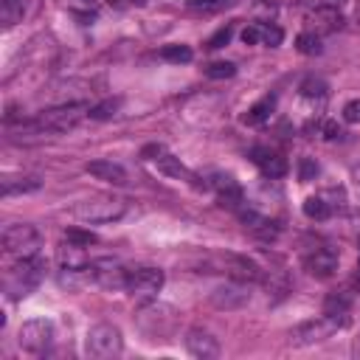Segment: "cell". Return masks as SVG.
Listing matches in <instances>:
<instances>
[{
    "mask_svg": "<svg viewBox=\"0 0 360 360\" xmlns=\"http://www.w3.org/2000/svg\"><path fill=\"white\" fill-rule=\"evenodd\" d=\"M87 112H90V104H84V101H65V104H56V107L42 110L31 121H22L20 124V132H25V135H59V132H70V129L79 127L82 118H87Z\"/></svg>",
    "mask_w": 360,
    "mask_h": 360,
    "instance_id": "cell-1",
    "label": "cell"
},
{
    "mask_svg": "<svg viewBox=\"0 0 360 360\" xmlns=\"http://www.w3.org/2000/svg\"><path fill=\"white\" fill-rule=\"evenodd\" d=\"M45 270H48V264H45V259H39V253L25 256V259H14V264H8L3 273V292L11 301L25 298L45 278Z\"/></svg>",
    "mask_w": 360,
    "mask_h": 360,
    "instance_id": "cell-2",
    "label": "cell"
},
{
    "mask_svg": "<svg viewBox=\"0 0 360 360\" xmlns=\"http://www.w3.org/2000/svg\"><path fill=\"white\" fill-rule=\"evenodd\" d=\"M127 200L124 197H112V194H98V197H87L82 202L73 205V217L87 222V225H104V222H118L127 214Z\"/></svg>",
    "mask_w": 360,
    "mask_h": 360,
    "instance_id": "cell-3",
    "label": "cell"
},
{
    "mask_svg": "<svg viewBox=\"0 0 360 360\" xmlns=\"http://www.w3.org/2000/svg\"><path fill=\"white\" fill-rule=\"evenodd\" d=\"M141 158H143L149 166H155L160 174L172 177V180H186V183H191L194 188H208V180H200L194 172H188V169L180 163V158H174L163 143H146V146L141 149Z\"/></svg>",
    "mask_w": 360,
    "mask_h": 360,
    "instance_id": "cell-4",
    "label": "cell"
},
{
    "mask_svg": "<svg viewBox=\"0 0 360 360\" xmlns=\"http://www.w3.org/2000/svg\"><path fill=\"white\" fill-rule=\"evenodd\" d=\"M3 253L11 259H25V256H37L42 248V236L34 225L28 222H11L3 228Z\"/></svg>",
    "mask_w": 360,
    "mask_h": 360,
    "instance_id": "cell-5",
    "label": "cell"
},
{
    "mask_svg": "<svg viewBox=\"0 0 360 360\" xmlns=\"http://www.w3.org/2000/svg\"><path fill=\"white\" fill-rule=\"evenodd\" d=\"M135 321H138V329H141L146 338H166V335L174 329L177 315H174V309H172L169 304H160V301H152V298H149V301L138 309Z\"/></svg>",
    "mask_w": 360,
    "mask_h": 360,
    "instance_id": "cell-6",
    "label": "cell"
},
{
    "mask_svg": "<svg viewBox=\"0 0 360 360\" xmlns=\"http://www.w3.org/2000/svg\"><path fill=\"white\" fill-rule=\"evenodd\" d=\"M121 349H124V338H121V329L112 323H96L84 335V352L96 360L118 357Z\"/></svg>",
    "mask_w": 360,
    "mask_h": 360,
    "instance_id": "cell-7",
    "label": "cell"
},
{
    "mask_svg": "<svg viewBox=\"0 0 360 360\" xmlns=\"http://www.w3.org/2000/svg\"><path fill=\"white\" fill-rule=\"evenodd\" d=\"M338 329H343L340 321H335V318H329V315H321V318H309V321H301L298 326H292L287 340H290V346L304 349V346L323 343V340H326L332 332H338Z\"/></svg>",
    "mask_w": 360,
    "mask_h": 360,
    "instance_id": "cell-8",
    "label": "cell"
},
{
    "mask_svg": "<svg viewBox=\"0 0 360 360\" xmlns=\"http://www.w3.org/2000/svg\"><path fill=\"white\" fill-rule=\"evenodd\" d=\"M53 338H56V332L48 318H31L17 332V343L28 354H45L53 346Z\"/></svg>",
    "mask_w": 360,
    "mask_h": 360,
    "instance_id": "cell-9",
    "label": "cell"
},
{
    "mask_svg": "<svg viewBox=\"0 0 360 360\" xmlns=\"http://www.w3.org/2000/svg\"><path fill=\"white\" fill-rule=\"evenodd\" d=\"M301 264L315 278H332L338 270V250L326 242H315L301 250Z\"/></svg>",
    "mask_w": 360,
    "mask_h": 360,
    "instance_id": "cell-10",
    "label": "cell"
},
{
    "mask_svg": "<svg viewBox=\"0 0 360 360\" xmlns=\"http://www.w3.org/2000/svg\"><path fill=\"white\" fill-rule=\"evenodd\" d=\"M214 264H217L219 273H225L228 278H236V281L259 284V281L264 278V270H262L253 259H248V256H242V253H217V256H214Z\"/></svg>",
    "mask_w": 360,
    "mask_h": 360,
    "instance_id": "cell-11",
    "label": "cell"
},
{
    "mask_svg": "<svg viewBox=\"0 0 360 360\" xmlns=\"http://www.w3.org/2000/svg\"><path fill=\"white\" fill-rule=\"evenodd\" d=\"M163 270L160 267H129L127 270V284H124V290L129 292V295H135V298H155L158 292H160V287H163Z\"/></svg>",
    "mask_w": 360,
    "mask_h": 360,
    "instance_id": "cell-12",
    "label": "cell"
},
{
    "mask_svg": "<svg viewBox=\"0 0 360 360\" xmlns=\"http://www.w3.org/2000/svg\"><path fill=\"white\" fill-rule=\"evenodd\" d=\"M127 270L129 267H124L118 259H110V256L90 262V278H93V284H98L104 290H124Z\"/></svg>",
    "mask_w": 360,
    "mask_h": 360,
    "instance_id": "cell-13",
    "label": "cell"
},
{
    "mask_svg": "<svg viewBox=\"0 0 360 360\" xmlns=\"http://www.w3.org/2000/svg\"><path fill=\"white\" fill-rule=\"evenodd\" d=\"M208 301L217 307V309H242L248 301H250V284L248 281H236V278H228L225 284L214 287Z\"/></svg>",
    "mask_w": 360,
    "mask_h": 360,
    "instance_id": "cell-14",
    "label": "cell"
},
{
    "mask_svg": "<svg viewBox=\"0 0 360 360\" xmlns=\"http://www.w3.org/2000/svg\"><path fill=\"white\" fill-rule=\"evenodd\" d=\"M208 188H214V194H217V202L222 205V208H231L233 214L245 205V191H242V186L231 177V174H222V172H214L211 177H208Z\"/></svg>",
    "mask_w": 360,
    "mask_h": 360,
    "instance_id": "cell-15",
    "label": "cell"
},
{
    "mask_svg": "<svg viewBox=\"0 0 360 360\" xmlns=\"http://www.w3.org/2000/svg\"><path fill=\"white\" fill-rule=\"evenodd\" d=\"M183 343H186V352L191 357H197V360H214V357H219V340L208 329H202V326H191L186 332Z\"/></svg>",
    "mask_w": 360,
    "mask_h": 360,
    "instance_id": "cell-16",
    "label": "cell"
},
{
    "mask_svg": "<svg viewBox=\"0 0 360 360\" xmlns=\"http://www.w3.org/2000/svg\"><path fill=\"white\" fill-rule=\"evenodd\" d=\"M84 172L93 174V177L101 180V183H110V186H127V183H129L127 169H124L121 163H115V160H107V158L87 160V163H84Z\"/></svg>",
    "mask_w": 360,
    "mask_h": 360,
    "instance_id": "cell-17",
    "label": "cell"
},
{
    "mask_svg": "<svg viewBox=\"0 0 360 360\" xmlns=\"http://www.w3.org/2000/svg\"><path fill=\"white\" fill-rule=\"evenodd\" d=\"M250 160H253L256 169H259L264 177H270V180L287 174V160H284L278 152H273L270 146H253V149H250Z\"/></svg>",
    "mask_w": 360,
    "mask_h": 360,
    "instance_id": "cell-18",
    "label": "cell"
},
{
    "mask_svg": "<svg viewBox=\"0 0 360 360\" xmlns=\"http://www.w3.org/2000/svg\"><path fill=\"white\" fill-rule=\"evenodd\" d=\"M236 217H239V222H242L250 233H256L259 239H276V236H278V225H276L273 219H267L264 214H259L256 208H250L248 202L236 211Z\"/></svg>",
    "mask_w": 360,
    "mask_h": 360,
    "instance_id": "cell-19",
    "label": "cell"
},
{
    "mask_svg": "<svg viewBox=\"0 0 360 360\" xmlns=\"http://www.w3.org/2000/svg\"><path fill=\"white\" fill-rule=\"evenodd\" d=\"M307 22H309V31L323 37L343 25V14L338 11V6H315V11L307 14Z\"/></svg>",
    "mask_w": 360,
    "mask_h": 360,
    "instance_id": "cell-20",
    "label": "cell"
},
{
    "mask_svg": "<svg viewBox=\"0 0 360 360\" xmlns=\"http://www.w3.org/2000/svg\"><path fill=\"white\" fill-rule=\"evenodd\" d=\"M56 262L62 270H82L90 264L87 253H84V245H76L70 239H65L59 248H56Z\"/></svg>",
    "mask_w": 360,
    "mask_h": 360,
    "instance_id": "cell-21",
    "label": "cell"
},
{
    "mask_svg": "<svg viewBox=\"0 0 360 360\" xmlns=\"http://www.w3.org/2000/svg\"><path fill=\"white\" fill-rule=\"evenodd\" d=\"M349 312H352V292L335 290V292H329V295L323 298V315L340 321L343 326L349 323Z\"/></svg>",
    "mask_w": 360,
    "mask_h": 360,
    "instance_id": "cell-22",
    "label": "cell"
},
{
    "mask_svg": "<svg viewBox=\"0 0 360 360\" xmlns=\"http://www.w3.org/2000/svg\"><path fill=\"white\" fill-rule=\"evenodd\" d=\"M0 188H3V197H14V194H28V191H37V188H42V180H39L37 174L3 177Z\"/></svg>",
    "mask_w": 360,
    "mask_h": 360,
    "instance_id": "cell-23",
    "label": "cell"
},
{
    "mask_svg": "<svg viewBox=\"0 0 360 360\" xmlns=\"http://www.w3.org/2000/svg\"><path fill=\"white\" fill-rule=\"evenodd\" d=\"M28 14V0H0V22L3 28H14Z\"/></svg>",
    "mask_w": 360,
    "mask_h": 360,
    "instance_id": "cell-24",
    "label": "cell"
},
{
    "mask_svg": "<svg viewBox=\"0 0 360 360\" xmlns=\"http://www.w3.org/2000/svg\"><path fill=\"white\" fill-rule=\"evenodd\" d=\"M326 90H329V84L321 79V76H304L301 79V84H298V96L301 98H309V101H323L326 98Z\"/></svg>",
    "mask_w": 360,
    "mask_h": 360,
    "instance_id": "cell-25",
    "label": "cell"
},
{
    "mask_svg": "<svg viewBox=\"0 0 360 360\" xmlns=\"http://www.w3.org/2000/svg\"><path fill=\"white\" fill-rule=\"evenodd\" d=\"M273 107H276V98L273 96H264L262 101H256L245 115H242V121L245 124H250V127H256V124H264L267 118H270V112H273Z\"/></svg>",
    "mask_w": 360,
    "mask_h": 360,
    "instance_id": "cell-26",
    "label": "cell"
},
{
    "mask_svg": "<svg viewBox=\"0 0 360 360\" xmlns=\"http://www.w3.org/2000/svg\"><path fill=\"white\" fill-rule=\"evenodd\" d=\"M304 214L309 217V219H329L335 211H332V205L326 202V197L323 194H312V197H307L304 200Z\"/></svg>",
    "mask_w": 360,
    "mask_h": 360,
    "instance_id": "cell-27",
    "label": "cell"
},
{
    "mask_svg": "<svg viewBox=\"0 0 360 360\" xmlns=\"http://www.w3.org/2000/svg\"><path fill=\"white\" fill-rule=\"evenodd\" d=\"M65 6H68V11H70V14H76L82 22L96 20V14H98L96 0H65Z\"/></svg>",
    "mask_w": 360,
    "mask_h": 360,
    "instance_id": "cell-28",
    "label": "cell"
},
{
    "mask_svg": "<svg viewBox=\"0 0 360 360\" xmlns=\"http://www.w3.org/2000/svg\"><path fill=\"white\" fill-rule=\"evenodd\" d=\"M295 48H298L304 56H315V53H321V51H323V45H321V34H315V31H304V34H298Z\"/></svg>",
    "mask_w": 360,
    "mask_h": 360,
    "instance_id": "cell-29",
    "label": "cell"
},
{
    "mask_svg": "<svg viewBox=\"0 0 360 360\" xmlns=\"http://www.w3.org/2000/svg\"><path fill=\"white\" fill-rule=\"evenodd\" d=\"M118 107H121V98H104V101H98V104L90 107L87 118H93V121H107V118H112V115L118 112Z\"/></svg>",
    "mask_w": 360,
    "mask_h": 360,
    "instance_id": "cell-30",
    "label": "cell"
},
{
    "mask_svg": "<svg viewBox=\"0 0 360 360\" xmlns=\"http://www.w3.org/2000/svg\"><path fill=\"white\" fill-rule=\"evenodd\" d=\"M191 48L188 45H163L160 48V59H166V62H191Z\"/></svg>",
    "mask_w": 360,
    "mask_h": 360,
    "instance_id": "cell-31",
    "label": "cell"
},
{
    "mask_svg": "<svg viewBox=\"0 0 360 360\" xmlns=\"http://www.w3.org/2000/svg\"><path fill=\"white\" fill-rule=\"evenodd\" d=\"M233 0H188V8L191 11H202V14H214V11H222L228 8Z\"/></svg>",
    "mask_w": 360,
    "mask_h": 360,
    "instance_id": "cell-32",
    "label": "cell"
},
{
    "mask_svg": "<svg viewBox=\"0 0 360 360\" xmlns=\"http://www.w3.org/2000/svg\"><path fill=\"white\" fill-rule=\"evenodd\" d=\"M259 31H262V42H264V45H270V48L281 45V39H284V31H281L278 25H273V22H262V25H259Z\"/></svg>",
    "mask_w": 360,
    "mask_h": 360,
    "instance_id": "cell-33",
    "label": "cell"
},
{
    "mask_svg": "<svg viewBox=\"0 0 360 360\" xmlns=\"http://www.w3.org/2000/svg\"><path fill=\"white\" fill-rule=\"evenodd\" d=\"M236 73V65L233 62H211L205 68V76L208 79H231Z\"/></svg>",
    "mask_w": 360,
    "mask_h": 360,
    "instance_id": "cell-34",
    "label": "cell"
},
{
    "mask_svg": "<svg viewBox=\"0 0 360 360\" xmlns=\"http://www.w3.org/2000/svg\"><path fill=\"white\" fill-rule=\"evenodd\" d=\"M231 37H233V22H228V25H222L211 39H208V48L211 51H217V48H225L228 42H231Z\"/></svg>",
    "mask_w": 360,
    "mask_h": 360,
    "instance_id": "cell-35",
    "label": "cell"
},
{
    "mask_svg": "<svg viewBox=\"0 0 360 360\" xmlns=\"http://www.w3.org/2000/svg\"><path fill=\"white\" fill-rule=\"evenodd\" d=\"M315 174H318V163H315L312 158H301V163H298V177H301L304 183H309V180H315Z\"/></svg>",
    "mask_w": 360,
    "mask_h": 360,
    "instance_id": "cell-36",
    "label": "cell"
},
{
    "mask_svg": "<svg viewBox=\"0 0 360 360\" xmlns=\"http://www.w3.org/2000/svg\"><path fill=\"white\" fill-rule=\"evenodd\" d=\"M65 239H70V242L87 248L90 242H96V233H90V231H79V228H68V231H65Z\"/></svg>",
    "mask_w": 360,
    "mask_h": 360,
    "instance_id": "cell-37",
    "label": "cell"
},
{
    "mask_svg": "<svg viewBox=\"0 0 360 360\" xmlns=\"http://www.w3.org/2000/svg\"><path fill=\"white\" fill-rule=\"evenodd\" d=\"M343 121L346 124H360V98H352L343 104Z\"/></svg>",
    "mask_w": 360,
    "mask_h": 360,
    "instance_id": "cell-38",
    "label": "cell"
},
{
    "mask_svg": "<svg viewBox=\"0 0 360 360\" xmlns=\"http://www.w3.org/2000/svg\"><path fill=\"white\" fill-rule=\"evenodd\" d=\"M242 42H245V45H256V42H262V31H259V25H248V28L242 31Z\"/></svg>",
    "mask_w": 360,
    "mask_h": 360,
    "instance_id": "cell-39",
    "label": "cell"
},
{
    "mask_svg": "<svg viewBox=\"0 0 360 360\" xmlns=\"http://www.w3.org/2000/svg\"><path fill=\"white\" fill-rule=\"evenodd\" d=\"M321 132H323V138H326V141L343 138V129H340V127H338L335 121H323V129H321Z\"/></svg>",
    "mask_w": 360,
    "mask_h": 360,
    "instance_id": "cell-40",
    "label": "cell"
},
{
    "mask_svg": "<svg viewBox=\"0 0 360 360\" xmlns=\"http://www.w3.org/2000/svg\"><path fill=\"white\" fill-rule=\"evenodd\" d=\"M352 180L360 186V160H354V163H352Z\"/></svg>",
    "mask_w": 360,
    "mask_h": 360,
    "instance_id": "cell-41",
    "label": "cell"
},
{
    "mask_svg": "<svg viewBox=\"0 0 360 360\" xmlns=\"http://www.w3.org/2000/svg\"><path fill=\"white\" fill-rule=\"evenodd\" d=\"M352 20H354V25L360 28V0H357V6H354V11H352Z\"/></svg>",
    "mask_w": 360,
    "mask_h": 360,
    "instance_id": "cell-42",
    "label": "cell"
}]
</instances>
